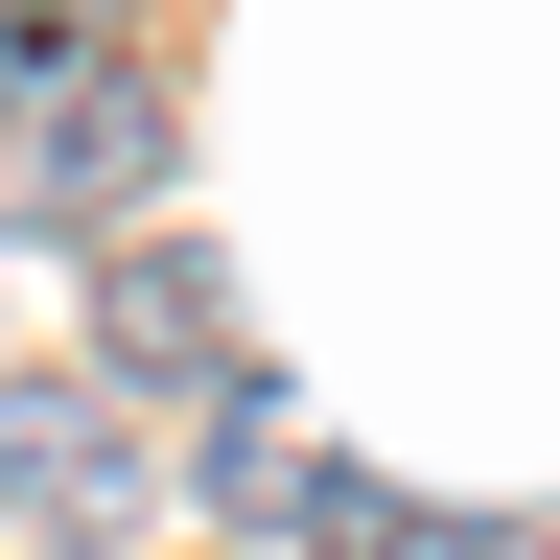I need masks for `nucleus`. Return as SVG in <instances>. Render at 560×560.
Returning <instances> with one entry per match:
<instances>
[{
  "instance_id": "nucleus-8",
  "label": "nucleus",
  "mask_w": 560,
  "mask_h": 560,
  "mask_svg": "<svg viewBox=\"0 0 560 560\" xmlns=\"http://www.w3.org/2000/svg\"><path fill=\"white\" fill-rule=\"evenodd\" d=\"M47 70H70V47H47ZM0 94H24V47H0Z\"/></svg>"
},
{
  "instance_id": "nucleus-6",
  "label": "nucleus",
  "mask_w": 560,
  "mask_h": 560,
  "mask_svg": "<svg viewBox=\"0 0 560 560\" xmlns=\"http://www.w3.org/2000/svg\"><path fill=\"white\" fill-rule=\"evenodd\" d=\"M444 560H560V514H467V537H444Z\"/></svg>"
},
{
  "instance_id": "nucleus-3",
  "label": "nucleus",
  "mask_w": 560,
  "mask_h": 560,
  "mask_svg": "<svg viewBox=\"0 0 560 560\" xmlns=\"http://www.w3.org/2000/svg\"><path fill=\"white\" fill-rule=\"evenodd\" d=\"M140 187H164V94L70 47L47 94H24V210H70V234H94V210H140Z\"/></svg>"
},
{
  "instance_id": "nucleus-5",
  "label": "nucleus",
  "mask_w": 560,
  "mask_h": 560,
  "mask_svg": "<svg viewBox=\"0 0 560 560\" xmlns=\"http://www.w3.org/2000/svg\"><path fill=\"white\" fill-rule=\"evenodd\" d=\"M280 537H304V560H444L467 514H420V490H374V467H327V490H304Z\"/></svg>"
},
{
  "instance_id": "nucleus-4",
  "label": "nucleus",
  "mask_w": 560,
  "mask_h": 560,
  "mask_svg": "<svg viewBox=\"0 0 560 560\" xmlns=\"http://www.w3.org/2000/svg\"><path fill=\"white\" fill-rule=\"evenodd\" d=\"M304 490H327V444H304V397H280V374H234V397H210V514H234V537H280Z\"/></svg>"
},
{
  "instance_id": "nucleus-2",
  "label": "nucleus",
  "mask_w": 560,
  "mask_h": 560,
  "mask_svg": "<svg viewBox=\"0 0 560 560\" xmlns=\"http://www.w3.org/2000/svg\"><path fill=\"white\" fill-rule=\"evenodd\" d=\"M94 374H140V397H234V374H257V327H234V257H187V234H117V257H94Z\"/></svg>"
},
{
  "instance_id": "nucleus-1",
  "label": "nucleus",
  "mask_w": 560,
  "mask_h": 560,
  "mask_svg": "<svg viewBox=\"0 0 560 560\" xmlns=\"http://www.w3.org/2000/svg\"><path fill=\"white\" fill-rule=\"evenodd\" d=\"M117 514H140V420H117V374H0V537L70 560V537H117Z\"/></svg>"
},
{
  "instance_id": "nucleus-7",
  "label": "nucleus",
  "mask_w": 560,
  "mask_h": 560,
  "mask_svg": "<svg viewBox=\"0 0 560 560\" xmlns=\"http://www.w3.org/2000/svg\"><path fill=\"white\" fill-rule=\"evenodd\" d=\"M0 47H24V70H47V47H70V0H0Z\"/></svg>"
}]
</instances>
